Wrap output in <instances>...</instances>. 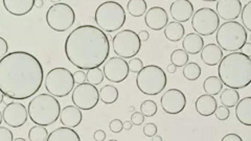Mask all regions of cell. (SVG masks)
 <instances>
[{"instance_id":"b9f144b4","label":"cell","mask_w":251,"mask_h":141,"mask_svg":"<svg viewBox=\"0 0 251 141\" xmlns=\"http://www.w3.org/2000/svg\"><path fill=\"white\" fill-rule=\"evenodd\" d=\"M131 122L133 125H142L145 122V115L140 112H134L131 116Z\"/></svg>"},{"instance_id":"4fadbf2b","label":"cell","mask_w":251,"mask_h":141,"mask_svg":"<svg viewBox=\"0 0 251 141\" xmlns=\"http://www.w3.org/2000/svg\"><path fill=\"white\" fill-rule=\"evenodd\" d=\"M104 77L112 83H122L129 76L128 62L121 57H112L104 64Z\"/></svg>"},{"instance_id":"2e32d148","label":"cell","mask_w":251,"mask_h":141,"mask_svg":"<svg viewBox=\"0 0 251 141\" xmlns=\"http://www.w3.org/2000/svg\"><path fill=\"white\" fill-rule=\"evenodd\" d=\"M242 11L240 0H218L217 14L219 18L225 21H233L237 19Z\"/></svg>"},{"instance_id":"484cf974","label":"cell","mask_w":251,"mask_h":141,"mask_svg":"<svg viewBox=\"0 0 251 141\" xmlns=\"http://www.w3.org/2000/svg\"><path fill=\"white\" fill-rule=\"evenodd\" d=\"M184 34H186V28L180 22H168L165 27V37L171 42L180 41L184 37Z\"/></svg>"},{"instance_id":"ab89813d","label":"cell","mask_w":251,"mask_h":141,"mask_svg":"<svg viewBox=\"0 0 251 141\" xmlns=\"http://www.w3.org/2000/svg\"><path fill=\"white\" fill-rule=\"evenodd\" d=\"M123 124H124V122L121 120H113L109 124V129L112 133L117 134V133H121L124 130Z\"/></svg>"},{"instance_id":"d4e9b609","label":"cell","mask_w":251,"mask_h":141,"mask_svg":"<svg viewBox=\"0 0 251 141\" xmlns=\"http://www.w3.org/2000/svg\"><path fill=\"white\" fill-rule=\"evenodd\" d=\"M81 138L78 133L67 127L56 129L48 134L47 141H80Z\"/></svg>"},{"instance_id":"83f0119b","label":"cell","mask_w":251,"mask_h":141,"mask_svg":"<svg viewBox=\"0 0 251 141\" xmlns=\"http://www.w3.org/2000/svg\"><path fill=\"white\" fill-rule=\"evenodd\" d=\"M239 100H240V94L237 91V89L227 87L220 95L221 102H222L223 106L227 108H233L238 103Z\"/></svg>"},{"instance_id":"11a10c76","label":"cell","mask_w":251,"mask_h":141,"mask_svg":"<svg viewBox=\"0 0 251 141\" xmlns=\"http://www.w3.org/2000/svg\"><path fill=\"white\" fill-rule=\"evenodd\" d=\"M2 121H3V117H2V113L0 112V125H1V122H2Z\"/></svg>"},{"instance_id":"5bb4252c","label":"cell","mask_w":251,"mask_h":141,"mask_svg":"<svg viewBox=\"0 0 251 141\" xmlns=\"http://www.w3.org/2000/svg\"><path fill=\"white\" fill-rule=\"evenodd\" d=\"M187 96L179 89H168L160 100L162 110L171 115L181 113L187 107Z\"/></svg>"},{"instance_id":"7bdbcfd3","label":"cell","mask_w":251,"mask_h":141,"mask_svg":"<svg viewBox=\"0 0 251 141\" xmlns=\"http://www.w3.org/2000/svg\"><path fill=\"white\" fill-rule=\"evenodd\" d=\"M73 80H75L76 84H83L86 81V72L82 69H80L73 73Z\"/></svg>"},{"instance_id":"e575fe53","label":"cell","mask_w":251,"mask_h":141,"mask_svg":"<svg viewBox=\"0 0 251 141\" xmlns=\"http://www.w3.org/2000/svg\"><path fill=\"white\" fill-rule=\"evenodd\" d=\"M157 103L154 101H145L140 105V112H142L145 117H153L157 113Z\"/></svg>"},{"instance_id":"ba28073f","label":"cell","mask_w":251,"mask_h":141,"mask_svg":"<svg viewBox=\"0 0 251 141\" xmlns=\"http://www.w3.org/2000/svg\"><path fill=\"white\" fill-rule=\"evenodd\" d=\"M45 88L55 98H65L75 88L73 74L67 68L56 67L48 71L45 78Z\"/></svg>"},{"instance_id":"680465c9","label":"cell","mask_w":251,"mask_h":141,"mask_svg":"<svg viewBox=\"0 0 251 141\" xmlns=\"http://www.w3.org/2000/svg\"><path fill=\"white\" fill-rule=\"evenodd\" d=\"M50 1H51V2H55V3H58V2H60L61 0H50Z\"/></svg>"},{"instance_id":"30bf717a","label":"cell","mask_w":251,"mask_h":141,"mask_svg":"<svg viewBox=\"0 0 251 141\" xmlns=\"http://www.w3.org/2000/svg\"><path fill=\"white\" fill-rule=\"evenodd\" d=\"M112 47L117 57L124 59L134 58L142 48L138 34L131 29H124L117 33L112 40Z\"/></svg>"},{"instance_id":"5b68a950","label":"cell","mask_w":251,"mask_h":141,"mask_svg":"<svg viewBox=\"0 0 251 141\" xmlns=\"http://www.w3.org/2000/svg\"><path fill=\"white\" fill-rule=\"evenodd\" d=\"M94 20L103 32L113 33L124 26L126 12L121 3L109 0L98 6Z\"/></svg>"},{"instance_id":"1f68e13d","label":"cell","mask_w":251,"mask_h":141,"mask_svg":"<svg viewBox=\"0 0 251 141\" xmlns=\"http://www.w3.org/2000/svg\"><path fill=\"white\" fill-rule=\"evenodd\" d=\"M48 132L43 125H34L28 132V140L31 141H47Z\"/></svg>"},{"instance_id":"8fae6325","label":"cell","mask_w":251,"mask_h":141,"mask_svg":"<svg viewBox=\"0 0 251 141\" xmlns=\"http://www.w3.org/2000/svg\"><path fill=\"white\" fill-rule=\"evenodd\" d=\"M191 26L198 35L211 36L220 26V18L210 7H202L191 16Z\"/></svg>"},{"instance_id":"7c38bea8","label":"cell","mask_w":251,"mask_h":141,"mask_svg":"<svg viewBox=\"0 0 251 141\" xmlns=\"http://www.w3.org/2000/svg\"><path fill=\"white\" fill-rule=\"evenodd\" d=\"M71 101L81 110H91L97 107L100 101L98 88L90 83L79 84L73 88Z\"/></svg>"},{"instance_id":"6da1fadb","label":"cell","mask_w":251,"mask_h":141,"mask_svg":"<svg viewBox=\"0 0 251 141\" xmlns=\"http://www.w3.org/2000/svg\"><path fill=\"white\" fill-rule=\"evenodd\" d=\"M43 80L42 64L32 54L13 51L0 60V90L9 99L32 98L40 90Z\"/></svg>"},{"instance_id":"d590c367","label":"cell","mask_w":251,"mask_h":141,"mask_svg":"<svg viewBox=\"0 0 251 141\" xmlns=\"http://www.w3.org/2000/svg\"><path fill=\"white\" fill-rule=\"evenodd\" d=\"M243 11H241V18L243 21V26L246 28V31L251 32V1H249L242 7Z\"/></svg>"},{"instance_id":"f907efd6","label":"cell","mask_w":251,"mask_h":141,"mask_svg":"<svg viewBox=\"0 0 251 141\" xmlns=\"http://www.w3.org/2000/svg\"><path fill=\"white\" fill-rule=\"evenodd\" d=\"M44 4V1L43 0H35L34 2V6L37 7V9H40V7H42Z\"/></svg>"},{"instance_id":"db71d44e","label":"cell","mask_w":251,"mask_h":141,"mask_svg":"<svg viewBox=\"0 0 251 141\" xmlns=\"http://www.w3.org/2000/svg\"><path fill=\"white\" fill-rule=\"evenodd\" d=\"M3 99H4V94L2 93V91H1V90H0V103H2Z\"/></svg>"},{"instance_id":"603a6c76","label":"cell","mask_w":251,"mask_h":141,"mask_svg":"<svg viewBox=\"0 0 251 141\" xmlns=\"http://www.w3.org/2000/svg\"><path fill=\"white\" fill-rule=\"evenodd\" d=\"M235 107V116L237 120L244 125L250 127L251 125V98L247 96L242 100H239Z\"/></svg>"},{"instance_id":"f5cc1de1","label":"cell","mask_w":251,"mask_h":141,"mask_svg":"<svg viewBox=\"0 0 251 141\" xmlns=\"http://www.w3.org/2000/svg\"><path fill=\"white\" fill-rule=\"evenodd\" d=\"M153 141H162V138L160 136H157V135H154L153 137H151Z\"/></svg>"},{"instance_id":"c3c4849f","label":"cell","mask_w":251,"mask_h":141,"mask_svg":"<svg viewBox=\"0 0 251 141\" xmlns=\"http://www.w3.org/2000/svg\"><path fill=\"white\" fill-rule=\"evenodd\" d=\"M250 47H251V44L248 43V42H246L245 45L242 47V49H245V51H243V54H245V55H247V56L250 57V53H251Z\"/></svg>"},{"instance_id":"8992f818","label":"cell","mask_w":251,"mask_h":141,"mask_svg":"<svg viewBox=\"0 0 251 141\" xmlns=\"http://www.w3.org/2000/svg\"><path fill=\"white\" fill-rule=\"evenodd\" d=\"M248 34L246 28L235 20L226 21L217 29L216 40L222 50L230 53L241 50L246 44Z\"/></svg>"},{"instance_id":"3957f363","label":"cell","mask_w":251,"mask_h":141,"mask_svg":"<svg viewBox=\"0 0 251 141\" xmlns=\"http://www.w3.org/2000/svg\"><path fill=\"white\" fill-rule=\"evenodd\" d=\"M219 79L228 88L243 89L251 83V59L249 56L234 51L223 57L218 67Z\"/></svg>"},{"instance_id":"9a60e30c","label":"cell","mask_w":251,"mask_h":141,"mask_svg":"<svg viewBox=\"0 0 251 141\" xmlns=\"http://www.w3.org/2000/svg\"><path fill=\"white\" fill-rule=\"evenodd\" d=\"M2 117L7 125L12 128H20L27 121L28 111L23 103L13 101L7 103L3 109Z\"/></svg>"},{"instance_id":"6f0895ef","label":"cell","mask_w":251,"mask_h":141,"mask_svg":"<svg viewBox=\"0 0 251 141\" xmlns=\"http://www.w3.org/2000/svg\"><path fill=\"white\" fill-rule=\"evenodd\" d=\"M15 141H25V139L24 138H16V139H14Z\"/></svg>"},{"instance_id":"4dcf8cb0","label":"cell","mask_w":251,"mask_h":141,"mask_svg":"<svg viewBox=\"0 0 251 141\" xmlns=\"http://www.w3.org/2000/svg\"><path fill=\"white\" fill-rule=\"evenodd\" d=\"M182 74L188 81H196L201 76V67L195 62L187 63L183 66Z\"/></svg>"},{"instance_id":"f546056e","label":"cell","mask_w":251,"mask_h":141,"mask_svg":"<svg viewBox=\"0 0 251 141\" xmlns=\"http://www.w3.org/2000/svg\"><path fill=\"white\" fill-rule=\"evenodd\" d=\"M146 0H129L127 10L133 17H142L146 12Z\"/></svg>"},{"instance_id":"f35d334b","label":"cell","mask_w":251,"mask_h":141,"mask_svg":"<svg viewBox=\"0 0 251 141\" xmlns=\"http://www.w3.org/2000/svg\"><path fill=\"white\" fill-rule=\"evenodd\" d=\"M158 132V129L156 127V124L155 123H146L145 127H144V134L146 137H153L154 135H156Z\"/></svg>"},{"instance_id":"ffe728a7","label":"cell","mask_w":251,"mask_h":141,"mask_svg":"<svg viewBox=\"0 0 251 141\" xmlns=\"http://www.w3.org/2000/svg\"><path fill=\"white\" fill-rule=\"evenodd\" d=\"M4 9L14 16H24L33 10L35 0H2Z\"/></svg>"},{"instance_id":"60d3db41","label":"cell","mask_w":251,"mask_h":141,"mask_svg":"<svg viewBox=\"0 0 251 141\" xmlns=\"http://www.w3.org/2000/svg\"><path fill=\"white\" fill-rule=\"evenodd\" d=\"M13 133L5 127H0V141H13Z\"/></svg>"},{"instance_id":"7a4b0ae2","label":"cell","mask_w":251,"mask_h":141,"mask_svg":"<svg viewBox=\"0 0 251 141\" xmlns=\"http://www.w3.org/2000/svg\"><path fill=\"white\" fill-rule=\"evenodd\" d=\"M65 55L68 61L82 70L100 67L110 54V42L105 32L94 25H81L65 41Z\"/></svg>"},{"instance_id":"bcb514c9","label":"cell","mask_w":251,"mask_h":141,"mask_svg":"<svg viewBox=\"0 0 251 141\" xmlns=\"http://www.w3.org/2000/svg\"><path fill=\"white\" fill-rule=\"evenodd\" d=\"M222 141H242V138L239 135L231 133V134H227L226 136H224L222 138Z\"/></svg>"},{"instance_id":"74e56055","label":"cell","mask_w":251,"mask_h":141,"mask_svg":"<svg viewBox=\"0 0 251 141\" xmlns=\"http://www.w3.org/2000/svg\"><path fill=\"white\" fill-rule=\"evenodd\" d=\"M213 114L216 115V117L219 121H227L230 116V111L225 106H220V107H217Z\"/></svg>"},{"instance_id":"8d00e7d4","label":"cell","mask_w":251,"mask_h":141,"mask_svg":"<svg viewBox=\"0 0 251 141\" xmlns=\"http://www.w3.org/2000/svg\"><path fill=\"white\" fill-rule=\"evenodd\" d=\"M129 71H132L133 73H138L144 67V63L140 59L137 58H131V60L128 62Z\"/></svg>"},{"instance_id":"52a82bcc","label":"cell","mask_w":251,"mask_h":141,"mask_svg":"<svg viewBox=\"0 0 251 141\" xmlns=\"http://www.w3.org/2000/svg\"><path fill=\"white\" fill-rule=\"evenodd\" d=\"M167 78L165 70L157 65L144 66L137 73L136 85L140 92L146 95H157L165 90Z\"/></svg>"},{"instance_id":"277c9868","label":"cell","mask_w":251,"mask_h":141,"mask_svg":"<svg viewBox=\"0 0 251 141\" xmlns=\"http://www.w3.org/2000/svg\"><path fill=\"white\" fill-rule=\"evenodd\" d=\"M61 105L54 95L42 93L37 95L28 103V117L39 125L47 127L54 124L60 117Z\"/></svg>"},{"instance_id":"7402d4cb","label":"cell","mask_w":251,"mask_h":141,"mask_svg":"<svg viewBox=\"0 0 251 141\" xmlns=\"http://www.w3.org/2000/svg\"><path fill=\"white\" fill-rule=\"evenodd\" d=\"M201 59L208 66H217L223 58V50L218 44H208L201 49Z\"/></svg>"},{"instance_id":"cb8c5ba5","label":"cell","mask_w":251,"mask_h":141,"mask_svg":"<svg viewBox=\"0 0 251 141\" xmlns=\"http://www.w3.org/2000/svg\"><path fill=\"white\" fill-rule=\"evenodd\" d=\"M204 46V40L202 36L197 33H190L184 37L182 41L183 50H186L188 55H197L201 51Z\"/></svg>"},{"instance_id":"816d5d0a","label":"cell","mask_w":251,"mask_h":141,"mask_svg":"<svg viewBox=\"0 0 251 141\" xmlns=\"http://www.w3.org/2000/svg\"><path fill=\"white\" fill-rule=\"evenodd\" d=\"M123 125H124V129H125V130L129 131V130H131V129H132V125H133V124H132V122H131V121H125Z\"/></svg>"},{"instance_id":"d6a6232c","label":"cell","mask_w":251,"mask_h":141,"mask_svg":"<svg viewBox=\"0 0 251 141\" xmlns=\"http://www.w3.org/2000/svg\"><path fill=\"white\" fill-rule=\"evenodd\" d=\"M104 72L100 67L91 68L89 70H87L86 73V80L88 81V83H90L92 85H100L104 81Z\"/></svg>"},{"instance_id":"f6af8a7d","label":"cell","mask_w":251,"mask_h":141,"mask_svg":"<svg viewBox=\"0 0 251 141\" xmlns=\"http://www.w3.org/2000/svg\"><path fill=\"white\" fill-rule=\"evenodd\" d=\"M106 136H107V135H106L105 131L98 130V131L94 132L93 139H94L95 141H104V140L106 139Z\"/></svg>"},{"instance_id":"f1b7e54d","label":"cell","mask_w":251,"mask_h":141,"mask_svg":"<svg viewBox=\"0 0 251 141\" xmlns=\"http://www.w3.org/2000/svg\"><path fill=\"white\" fill-rule=\"evenodd\" d=\"M222 88H223V84L219 79V77H213V76L209 77L203 83V89L206 92V94H209L212 96L218 95L221 91H222Z\"/></svg>"},{"instance_id":"4316f807","label":"cell","mask_w":251,"mask_h":141,"mask_svg":"<svg viewBox=\"0 0 251 141\" xmlns=\"http://www.w3.org/2000/svg\"><path fill=\"white\" fill-rule=\"evenodd\" d=\"M99 94H100V100L104 103H106V105H111V103H114L120 96L119 90H117V88L114 87L113 85H106L103 88H101Z\"/></svg>"},{"instance_id":"7dc6e473","label":"cell","mask_w":251,"mask_h":141,"mask_svg":"<svg viewBox=\"0 0 251 141\" xmlns=\"http://www.w3.org/2000/svg\"><path fill=\"white\" fill-rule=\"evenodd\" d=\"M138 37L142 42H146L150 38V34L147 31H140L138 34Z\"/></svg>"},{"instance_id":"ac0fdd59","label":"cell","mask_w":251,"mask_h":141,"mask_svg":"<svg viewBox=\"0 0 251 141\" xmlns=\"http://www.w3.org/2000/svg\"><path fill=\"white\" fill-rule=\"evenodd\" d=\"M169 14L177 22H188L194 14V5L189 0H174L169 6Z\"/></svg>"},{"instance_id":"9c48e42d","label":"cell","mask_w":251,"mask_h":141,"mask_svg":"<svg viewBox=\"0 0 251 141\" xmlns=\"http://www.w3.org/2000/svg\"><path fill=\"white\" fill-rule=\"evenodd\" d=\"M76 21V13L67 3L58 2L51 5L46 13L47 25L56 32H65Z\"/></svg>"},{"instance_id":"44dd1931","label":"cell","mask_w":251,"mask_h":141,"mask_svg":"<svg viewBox=\"0 0 251 141\" xmlns=\"http://www.w3.org/2000/svg\"><path fill=\"white\" fill-rule=\"evenodd\" d=\"M217 107L218 102L216 99L209 94H203L201 96H199L195 103V108L198 114L205 117H209L215 113Z\"/></svg>"},{"instance_id":"d6986e66","label":"cell","mask_w":251,"mask_h":141,"mask_svg":"<svg viewBox=\"0 0 251 141\" xmlns=\"http://www.w3.org/2000/svg\"><path fill=\"white\" fill-rule=\"evenodd\" d=\"M83 114L81 109L77 106H66L61 110L60 113V121L67 128H77L82 122Z\"/></svg>"},{"instance_id":"9f6ffc18","label":"cell","mask_w":251,"mask_h":141,"mask_svg":"<svg viewBox=\"0 0 251 141\" xmlns=\"http://www.w3.org/2000/svg\"><path fill=\"white\" fill-rule=\"evenodd\" d=\"M202 1H206V2H215V1H218V0H202Z\"/></svg>"},{"instance_id":"ee69618b","label":"cell","mask_w":251,"mask_h":141,"mask_svg":"<svg viewBox=\"0 0 251 141\" xmlns=\"http://www.w3.org/2000/svg\"><path fill=\"white\" fill-rule=\"evenodd\" d=\"M7 51H9V44L2 37H0V60L7 55Z\"/></svg>"},{"instance_id":"836d02e7","label":"cell","mask_w":251,"mask_h":141,"mask_svg":"<svg viewBox=\"0 0 251 141\" xmlns=\"http://www.w3.org/2000/svg\"><path fill=\"white\" fill-rule=\"evenodd\" d=\"M171 61L176 67H183L188 63V54L183 49H176L171 55Z\"/></svg>"},{"instance_id":"e0dca14e","label":"cell","mask_w":251,"mask_h":141,"mask_svg":"<svg viewBox=\"0 0 251 141\" xmlns=\"http://www.w3.org/2000/svg\"><path fill=\"white\" fill-rule=\"evenodd\" d=\"M145 22L146 26L153 31H160L168 23L167 13L160 6H153L149 11L146 12Z\"/></svg>"},{"instance_id":"91938a15","label":"cell","mask_w":251,"mask_h":141,"mask_svg":"<svg viewBox=\"0 0 251 141\" xmlns=\"http://www.w3.org/2000/svg\"><path fill=\"white\" fill-rule=\"evenodd\" d=\"M248 1H249V0H248Z\"/></svg>"},{"instance_id":"681fc988","label":"cell","mask_w":251,"mask_h":141,"mask_svg":"<svg viewBox=\"0 0 251 141\" xmlns=\"http://www.w3.org/2000/svg\"><path fill=\"white\" fill-rule=\"evenodd\" d=\"M177 68H178V67H176V66L173 63H171L169 65H167V70L168 73H175L177 71Z\"/></svg>"}]
</instances>
